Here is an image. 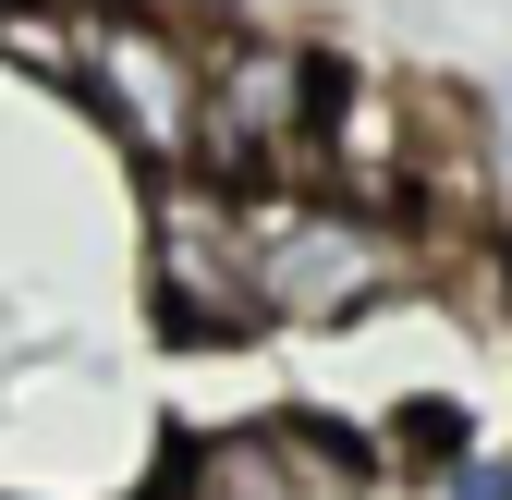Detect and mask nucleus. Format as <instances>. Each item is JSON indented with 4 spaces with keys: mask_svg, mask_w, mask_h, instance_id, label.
<instances>
[{
    "mask_svg": "<svg viewBox=\"0 0 512 500\" xmlns=\"http://www.w3.org/2000/svg\"><path fill=\"white\" fill-rule=\"evenodd\" d=\"M256 208V281H269V330H330L354 305L403 293L415 257H403V220H366L342 196H317V183H269Z\"/></svg>",
    "mask_w": 512,
    "mask_h": 500,
    "instance_id": "f257e3e1",
    "label": "nucleus"
},
{
    "mask_svg": "<svg viewBox=\"0 0 512 500\" xmlns=\"http://www.w3.org/2000/svg\"><path fill=\"white\" fill-rule=\"evenodd\" d=\"M147 293L171 342H256L269 330V281H256V208L208 171H159L147 208Z\"/></svg>",
    "mask_w": 512,
    "mask_h": 500,
    "instance_id": "f03ea898",
    "label": "nucleus"
},
{
    "mask_svg": "<svg viewBox=\"0 0 512 500\" xmlns=\"http://www.w3.org/2000/svg\"><path fill=\"white\" fill-rule=\"evenodd\" d=\"M317 98H330V74H317L293 37L208 49V147H196V171L232 183V196L305 183V159H317Z\"/></svg>",
    "mask_w": 512,
    "mask_h": 500,
    "instance_id": "7ed1b4c3",
    "label": "nucleus"
},
{
    "mask_svg": "<svg viewBox=\"0 0 512 500\" xmlns=\"http://www.w3.org/2000/svg\"><path fill=\"white\" fill-rule=\"evenodd\" d=\"M74 98L135 159H159V171H196V147H208V61L183 49L159 13H98V49H86Z\"/></svg>",
    "mask_w": 512,
    "mask_h": 500,
    "instance_id": "20e7f679",
    "label": "nucleus"
},
{
    "mask_svg": "<svg viewBox=\"0 0 512 500\" xmlns=\"http://www.w3.org/2000/svg\"><path fill=\"white\" fill-rule=\"evenodd\" d=\"M159 500H366V452L317 415H256V427H196Z\"/></svg>",
    "mask_w": 512,
    "mask_h": 500,
    "instance_id": "39448f33",
    "label": "nucleus"
},
{
    "mask_svg": "<svg viewBox=\"0 0 512 500\" xmlns=\"http://www.w3.org/2000/svg\"><path fill=\"white\" fill-rule=\"evenodd\" d=\"M488 110H500V171H512V86H500V98H488Z\"/></svg>",
    "mask_w": 512,
    "mask_h": 500,
    "instance_id": "423d86ee",
    "label": "nucleus"
},
{
    "mask_svg": "<svg viewBox=\"0 0 512 500\" xmlns=\"http://www.w3.org/2000/svg\"><path fill=\"white\" fill-rule=\"evenodd\" d=\"M0 13H25V0H0Z\"/></svg>",
    "mask_w": 512,
    "mask_h": 500,
    "instance_id": "0eeeda50",
    "label": "nucleus"
}]
</instances>
